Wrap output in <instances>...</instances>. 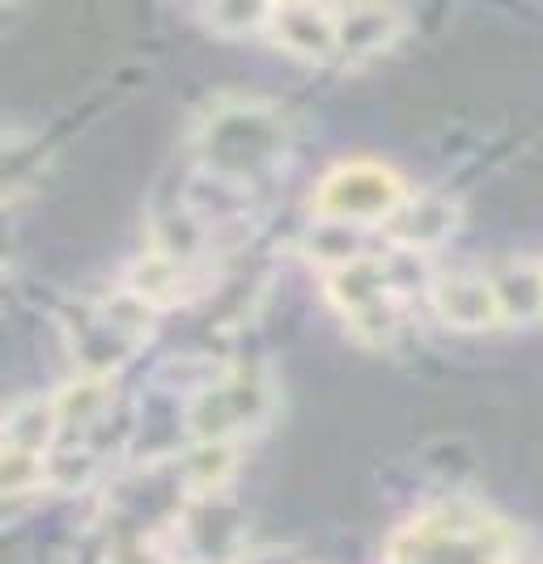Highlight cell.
Returning a JSON list of instances; mask_svg holds the SVG:
<instances>
[{
  "label": "cell",
  "mask_w": 543,
  "mask_h": 564,
  "mask_svg": "<svg viewBox=\"0 0 543 564\" xmlns=\"http://www.w3.org/2000/svg\"><path fill=\"white\" fill-rule=\"evenodd\" d=\"M192 153L208 183L251 192L276 178L293 153V123L272 98H217L192 128Z\"/></svg>",
  "instance_id": "1"
},
{
  "label": "cell",
  "mask_w": 543,
  "mask_h": 564,
  "mask_svg": "<svg viewBox=\"0 0 543 564\" xmlns=\"http://www.w3.org/2000/svg\"><path fill=\"white\" fill-rule=\"evenodd\" d=\"M387 564H518V531L480 501H437L391 535Z\"/></svg>",
  "instance_id": "2"
},
{
  "label": "cell",
  "mask_w": 543,
  "mask_h": 564,
  "mask_svg": "<svg viewBox=\"0 0 543 564\" xmlns=\"http://www.w3.org/2000/svg\"><path fill=\"white\" fill-rule=\"evenodd\" d=\"M276 412V378L263 366H234L187 399V437L196 446H238Z\"/></svg>",
  "instance_id": "3"
},
{
  "label": "cell",
  "mask_w": 543,
  "mask_h": 564,
  "mask_svg": "<svg viewBox=\"0 0 543 564\" xmlns=\"http://www.w3.org/2000/svg\"><path fill=\"white\" fill-rule=\"evenodd\" d=\"M327 302L336 306L348 332L366 344H391L400 336L403 306L391 268L378 254H344L327 268Z\"/></svg>",
  "instance_id": "4"
},
{
  "label": "cell",
  "mask_w": 543,
  "mask_h": 564,
  "mask_svg": "<svg viewBox=\"0 0 543 564\" xmlns=\"http://www.w3.org/2000/svg\"><path fill=\"white\" fill-rule=\"evenodd\" d=\"M153 314L158 311L128 289H119L102 302H89L68 327V348L82 373L115 378V369L128 366L141 352V344L153 332Z\"/></svg>",
  "instance_id": "5"
},
{
  "label": "cell",
  "mask_w": 543,
  "mask_h": 564,
  "mask_svg": "<svg viewBox=\"0 0 543 564\" xmlns=\"http://www.w3.org/2000/svg\"><path fill=\"white\" fill-rule=\"evenodd\" d=\"M408 199L403 178L382 162H344L315 187V213L336 226H387Z\"/></svg>",
  "instance_id": "6"
},
{
  "label": "cell",
  "mask_w": 543,
  "mask_h": 564,
  "mask_svg": "<svg viewBox=\"0 0 543 564\" xmlns=\"http://www.w3.org/2000/svg\"><path fill=\"white\" fill-rule=\"evenodd\" d=\"M56 451L52 399H26L0 421V501L39 488L47 476V454Z\"/></svg>",
  "instance_id": "7"
},
{
  "label": "cell",
  "mask_w": 543,
  "mask_h": 564,
  "mask_svg": "<svg viewBox=\"0 0 543 564\" xmlns=\"http://www.w3.org/2000/svg\"><path fill=\"white\" fill-rule=\"evenodd\" d=\"M430 311L450 332H492V327L506 323L497 289H492V276L488 272H471V268H450V272L433 276Z\"/></svg>",
  "instance_id": "8"
},
{
  "label": "cell",
  "mask_w": 543,
  "mask_h": 564,
  "mask_svg": "<svg viewBox=\"0 0 543 564\" xmlns=\"http://www.w3.org/2000/svg\"><path fill=\"white\" fill-rule=\"evenodd\" d=\"M263 39L306 64H332L340 52L336 39V4H272Z\"/></svg>",
  "instance_id": "9"
},
{
  "label": "cell",
  "mask_w": 543,
  "mask_h": 564,
  "mask_svg": "<svg viewBox=\"0 0 543 564\" xmlns=\"http://www.w3.org/2000/svg\"><path fill=\"white\" fill-rule=\"evenodd\" d=\"M408 30V13L391 4H336V39H340V64H366V59L391 52Z\"/></svg>",
  "instance_id": "10"
},
{
  "label": "cell",
  "mask_w": 543,
  "mask_h": 564,
  "mask_svg": "<svg viewBox=\"0 0 543 564\" xmlns=\"http://www.w3.org/2000/svg\"><path fill=\"white\" fill-rule=\"evenodd\" d=\"M463 226V208L450 196H408L400 204V213L387 221V238L403 247V251H437L455 238V229Z\"/></svg>",
  "instance_id": "11"
},
{
  "label": "cell",
  "mask_w": 543,
  "mask_h": 564,
  "mask_svg": "<svg viewBox=\"0 0 543 564\" xmlns=\"http://www.w3.org/2000/svg\"><path fill=\"white\" fill-rule=\"evenodd\" d=\"M111 378H94L77 373L56 399H52V416H56V446H82L98 424L111 412Z\"/></svg>",
  "instance_id": "12"
},
{
  "label": "cell",
  "mask_w": 543,
  "mask_h": 564,
  "mask_svg": "<svg viewBox=\"0 0 543 564\" xmlns=\"http://www.w3.org/2000/svg\"><path fill=\"white\" fill-rule=\"evenodd\" d=\"M47 166H52L47 149L30 132L0 128V204H18L30 192H39V183L47 178Z\"/></svg>",
  "instance_id": "13"
},
{
  "label": "cell",
  "mask_w": 543,
  "mask_h": 564,
  "mask_svg": "<svg viewBox=\"0 0 543 564\" xmlns=\"http://www.w3.org/2000/svg\"><path fill=\"white\" fill-rule=\"evenodd\" d=\"M506 323H540L543 318V263L540 259H506L488 272Z\"/></svg>",
  "instance_id": "14"
},
{
  "label": "cell",
  "mask_w": 543,
  "mask_h": 564,
  "mask_svg": "<svg viewBox=\"0 0 543 564\" xmlns=\"http://www.w3.org/2000/svg\"><path fill=\"white\" fill-rule=\"evenodd\" d=\"M234 463H238V446H196L183 463V480L196 497H213L229 484Z\"/></svg>",
  "instance_id": "15"
},
{
  "label": "cell",
  "mask_w": 543,
  "mask_h": 564,
  "mask_svg": "<svg viewBox=\"0 0 543 564\" xmlns=\"http://www.w3.org/2000/svg\"><path fill=\"white\" fill-rule=\"evenodd\" d=\"M272 4H208L200 9V22L221 39H247V34H263Z\"/></svg>",
  "instance_id": "16"
}]
</instances>
